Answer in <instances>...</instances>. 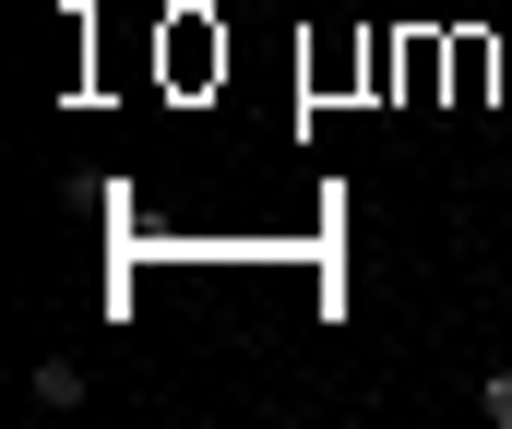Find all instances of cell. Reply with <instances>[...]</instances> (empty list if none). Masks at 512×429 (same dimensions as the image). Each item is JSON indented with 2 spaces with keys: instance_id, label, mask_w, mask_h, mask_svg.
<instances>
[{
  "instance_id": "1",
  "label": "cell",
  "mask_w": 512,
  "mask_h": 429,
  "mask_svg": "<svg viewBox=\"0 0 512 429\" xmlns=\"http://www.w3.org/2000/svg\"><path fill=\"white\" fill-rule=\"evenodd\" d=\"M477 418H489V429H512V370H489V382H477Z\"/></svg>"
}]
</instances>
